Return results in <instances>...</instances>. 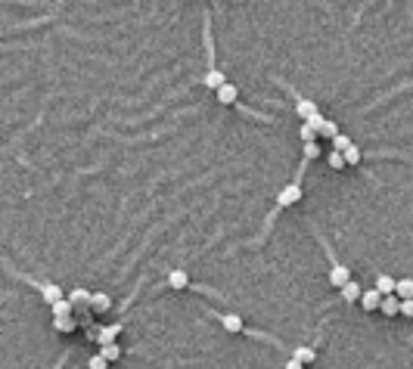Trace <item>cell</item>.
<instances>
[{"label":"cell","mask_w":413,"mask_h":369,"mask_svg":"<svg viewBox=\"0 0 413 369\" xmlns=\"http://www.w3.org/2000/svg\"><path fill=\"white\" fill-rule=\"evenodd\" d=\"M286 369H304V363H298V360H289V363H286Z\"/></svg>","instance_id":"obj_28"},{"label":"cell","mask_w":413,"mask_h":369,"mask_svg":"<svg viewBox=\"0 0 413 369\" xmlns=\"http://www.w3.org/2000/svg\"><path fill=\"white\" fill-rule=\"evenodd\" d=\"M394 286H398V283H394L391 276H385V273L379 276V280H376V292H379L382 298H385V295H394Z\"/></svg>","instance_id":"obj_10"},{"label":"cell","mask_w":413,"mask_h":369,"mask_svg":"<svg viewBox=\"0 0 413 369\" xmlns=\"http://www.w3.org/2000/svg\"><path fill=\"white\" fill-rule=\"evenodd\" d=\"M87 369H109V360H106V357H91V363H87Z\"/></svg>","instance_id":"obj_24"},{"label":"cell","mask_w":413,"mask_h":369,"mask_svg":"<svg viewBox=\"0 0 413 369\" xmlns=\"http://www.w3.org/2000/svg\"><path fill=\"white\" fill-rule=\"evenodd\" d=\"M394 295H398L401 301H410V298H413V280H398V286H394Z\"/></svg>","instance_id":"obj_12"},{"label":"cell","mask_w":413,"mask_h":369,"mask_svg":"<svg viewBox=\"0 0 413 369\" xmlns=\"http://www.w3.org/2000/svg\"><path fill=\"white\" fill-rule=\"evenodd\" d=\"M401 317H413V298H410V301H401Z\"/></svg>","instance_id":"obj_27"},{"label":"cell","mask_w":413,"mask_h":369,"mask_svg":"<svg viewBox=\"0 0 413 369\" xmlns=\"http://www.w3.org/2000/svg\"><path fill=\"white\" fill-rule=\"evenodd\" d=\"M236 94H239V90L233 87V84H224V87L218 90V103H221V106H230V103H236Z\"/></svg>","instance_id":"obj_8"},{"label":"cell","mask_w":413,"mask_h":369,"mask_svg":"<svg viewBox=\"0 0 413 369\" xmlns=\"http://www.w3.org/2000/svg\"><path fill=\"white\" fill-rule=\"evenodd\" d=\"M295 115H298L301 121H308L311 115H317V106H314L311 100H298V103H295Z\"/></svg>","instance_id":"obj_6"},{"label":"cell","mask_w":413,"mask_h":369,"mask_svg":"<svg viewBox=\"0 0 413 369\" xmlns=\"http://www.w3.org/2000/svg\"><path fill=\"white\" fill-rule=\"evenodd\" d=\"M304 124H308V127H311V131H317V137H320V131H323V124H326V118H323V115L317 112V115H311V118H308V121H304Z\"/></svg>","instance_id":"obj_18"},{"label":"cell","mask_w":413,"mask_h":369,"mask_svg":"<svg viewBox=\"0 0 413 369\" xmlns=\"http://www.w3.org/2000/svg\"><path fill=\"white\" fill-rule=\"evenodd\" d=\"M53 317H71V304L62 298L59 304H53Z\"/></svg>","instance_id":"obj_21"},{"label":"cell","mask_w":413,"mask_h":369,"mask_svg":"<svg viewBox=\"0 0 413 369\" xmlns=\"http://www.w3.org/2000/svg\"><path fill=\"white\" fill-rule=\"evenodd\" d=\"M168 286L171 289H187L190 286V273L187 270H171L168 273Z\"/></svg>","instance_id":"obj_5"},{"label":"cell","mask_w":413,"mask_h":369,"mask_svg":"<svg viewBox=\"0 0 413 369\" xmlns=\"http://www.w3.org/2000/svg\"><path fill=\"white\" fill-rule=\"evenodd\" d=\"M53 326H56L59 332H71V329H75V320H71V317H56Z\"/></svg>","instance_id":"obj_20"},{"label":"cell","mask_w":413,"mask_h":369,"mask_svg":"<svg viewBox=\"0 0 413 369\" xmlns=\"http://www.w3.org/2000/svg\"><path fill=\"white\" fill-rule=\"evenodd\" d=\"M329 283H333V286H339V289H342L345 283H351V273H348V267H333V270H329Z\"/></svg>","instance_id":"obj_7"},{"label":"cell","mask_w":413,"mask_h":369,"mask_svg":"<svg viewBox=\"0 0 413 369\" xmlns=\"http://www.w3.org/2000/svg\"><path fill=\"white\" fill-rule=\"evenodd\" d=\"M292 360H298V363H314V350H311V347H295Z\"/></svg>","instance_id":"obj_17"},{"label":"cell","mask_w":413,"mask_h":369,"mask_svg":"<svg viewBox=\"0 0 413 369\" xmlns=\"http://www.w3.org/2000/svg\"><path fill=\"white\" fill-rule=\"evenodd\" d=\"M361 295H364V289H361V286H357L354 280L342 286V298H345V301H361Z\"/></svg>","instance_id":"obj_9"},{"label":"cell","mask_w":413,"mask_h":369,"mask_svg":"<svg viewBox=\"0 0 413 369\" xmlns=\"http://www.w3.org/2000/svg\"><path fill=\"white\" fill-rule=\"evenodd\" d=\"M329 168L342 171V168H345V155H342V152H329Z\"/></svg>","instance_id":"obj_23"},{"label":"cell","mask_w":413,"mask_h":369,"mask_svg":"<svg viewBox=\"0 0 413 369\" xmlns=\"http://www.w3.org/2000/svg\"><path fill=\"white\" fill-rule=\"evenodd\" d=\"M91 304H94V310H100V313H103V310H109V307H112V298H109L106 292H97L94 298H91Z\"/></svg>","instance_id":"obj_14"},{"label":"cell","mask_w":413,"mask_h":369,"mask_svg":"<svg viewBox=\"0 0 413 369\" xmlns=\"http://www.w3.org/2000/svg\"><path fill=\"white\" fill-rule=\"evenodd\" d=\"M301 140H304V146H308V143H317V131H311L308 124H301Z\"/></svg>","instance_id":"obj_25"},{"label":"cell","mask_w":413,"mask_h":369,"mask_svg":"<svg viewBox=\"0 0 413 369\" xmlns=\"http://www.w3.org/2000/svg\"><path fill=\"white\" fill-rule=\"evenodd\" d=\"M295 202H301V187H298V183H289V187H283V190H280L277 205L289 208V205H295Z\"/></svg>","instance_id":"obj_1"},{"label":"cell","mask_w":413,"mask_h":369,"mask_svg":"<svg viewBox=\"0 0 413 369\" xmlns=\"http://www.w3.org/2000/svg\"><path fill=\"white\" fill-rule=\"evenodd\" d=\"M342 155H345V164H351V168H354V164H361V149H357L354 143L348 146V149H345Z\"/></svg>","instance_id":"obj_16"},{"label":"cell","mask_w":413,"mask_h":369,"mask_svg":"<svg viewBox=\"0 0 413 369\" xmlns=\"http://www.w3.org/2000/svg\"><path fill=\"white\" fill-rule=\"evenodd\" d=\"M351 146V140L345 137V134H339V137H333V152H345Z\"/></svg>","instance_id":"obj_19"},{"label":"cell","mask_w":413,"mask_h":369,"mask_svg":"<svg viewBox=\"0 0 413 369\" xmlns=\"http://www.w3.org/2000/svg\"><path fill=\"white\" fill-rule=\"evenodd\" d=\"M221 326H224V332H242V317L227 313V317H221Z\"/></svg>","instance_id":"obj_11"},{"label":"cell","mask_w":413,"mask_h":369,"mask_svg":"<svg viewBox=\"0 0 413 369\" xmlns=\"http://www.w3.org/2000/svg\"><path fill=\"white\" fill-rule=\"evenodd\" d=\"M320 137H326V140L339 137V124H336V121H326V124H323V131H320Z\"/></svg>","instance_id":"obj_22"},{"label":"cell","mask_w":413,"mask_h":369,"mask_svg":"<svg viewBox=\"0 0 413 369\" xmlns=\"http://www.w3.org/2000/svg\"><path fill=\"white\" fill-rule=\"evenodd\" d=\"M205 84H208V87L214 90V94H218V90H221V87H224L227 81H224V75H221V71H218V68H211V71H208V75H205Z\"/></svg>","instance_id":"obj_13"},{"label":"cell","mask_w":413,"mask_h":369,"mask_svg":"<svg viewBox=\"0 0 413 369\" xmlns=\"http://www.w3.org/2000/svg\"><path fill=\"white\" fill-rule=\"evenodd\" d=\"M361 304H364V310H379V307H382V295L376 292V289H370V292L361 295Z\"/></svg>","instance_id":"obj_3"},{"label":"cell","mask_w":413,"mask_h":369,"mask_svg":"<svg viewBox=\"0 0 413 369\" xmlns=\"http://www.w3.org/2000/svg\"><path fill=\"white\" fill-rule=\"evenodd\" d=\"M304 155H308V158H317V155H320V146H317V143H308V146H304Z\"/></svg>","instance_id":"obj_26"},{"label":"cell","mask_w":413,"mask_h":369,"mask_svg":"<svg viewBox=\"0 0 413 369\" xmlns=\"http://www.w3.org/2000/svg\"><path fill=\"white\" fill-rule=\"evenodd\" d=\"M100 357H106V360H118L121 357V344H115V341H109V344H103V350H100Z\"/></svg>","instance_id":"obj_15"},{"label":"cell","mask_w":413,"mask_h":369,"mask_svg":"<svg viewBox=\"0 0 413 369\" xmlns=\"http://www.w3.org/2000/svg\"><path fill=\"white\" fill-rule=\"evenodd\" d=\"M379 310L385 313V317H401V298H398V295H385Z\"/></svg>","instance_id":"obj_2"},{"label":"cell","mask_w":413,"mask_h":369,"mask_svg":"<svg viewBox=\"0 0 413 369\" xmlns=\"http://www.w3.org/2000/svg\"><path fill=\"white\" fill-rule=\"evenodd\" d=\"M41 295H44V301L53 307V304H59L62 301V289L59 286H53V283H47V286H41Z\"/></svg>","instance_id":"obj_4"}]
</instances>
